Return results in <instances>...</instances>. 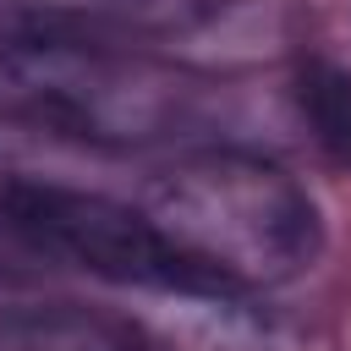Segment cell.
<instances>
[{
  "mask_svg": "<svg viewBox=\"0 0 351 351\" xmlns=\"http://www.w3.org/2000/svg\"><path fill=\"white\" fill-rule=\"evenodd\" d=\"M296 99H302V115H307L313 137L335 159H351V77L340 66H307Z\"/></svg>",
  "mask_w": 351,
  "mask_h": 351,
  "instance_id": "obj_6",
  "label": "cell"
},
{
  "mask_svg": "<svg viewBox=\"0 0 351 351\" xmlns=\"http://www.w3.org/2000/svg\"><path fill=\"white\" fill-rule=\"evenodd\" d=\"M170 258L230 291H274L324 252L313 197L274 159L247 148H203L159 170L137 203Z\"/></svg>",
  "mask_w": 351,
  "mask_h": 351,
  "instance_id": "obj_1",
  "label": "cell"
},
{
  "mask_svg": "<svg viewBox=\"0 0 351 351\" xmlns=\"http://www.w3.org/2000/svg\"><path fill=\"white\" fill-rule=\"evenodd\" d=\"M22 225H27V247L38 263H71V269H88L93 280H110L121 291L197 280L170 258V247L154 236L143 208H126L99 192L27 181L22 186Z\"/></svg>",
  "mask_w": 351,
  "mask_h": 351,
  "instance_id": "obj_2",
  "label": "cell"
},
{
  "mask_svg": "<svg viewBox=\"0 0 351 351\" xmlns=\"http://www.w3.org/2000/svg\"><path fill=\"white\" fill-rule=\"evenodd\" d=\"M143 307L126 318L137 351H269V329L230 285L176 280L132 291Z\"/></svg>",
  "mask_w": 351,
  "mask_h": 351,
  "instance_id": "obj_4",
  "label": "cell"
},
{
  "mask_svg": "<svg viewBox=\"0 0 351 351\" xmlns=\"http://www.w3.org/2000/svg\"><path fill=\"white\" fill-rule=\"evenodd\" d=\"M0 351H137V346L126 324L55 302V307L0 313Z\"/></svg>",
  "mask_w": 351,
  "mask_h": 351,
  "instance_id": "obj_5",
  "label": "cell"
},
{
  "mask_svg": "<svg viewBox=\"0 0 351 351\" xmlns=\"http://www.w3.org/2000/svg\"><path fill=\"white\" fill-rule=\"evenodd\" d=\"M22 93L49 104L60 121L82 126L88 137H154L170 104V82L148 66H115L77 55L66 44H27L11 60Z\"/></svg>",
  "mask_w": 351,
  "mask_h": 351,
  "instance_id": "obj_3",
  "label": "cell"
},
{
  "mask_svg": "<svg viewBox=\"0 0 351 351\" xmlns=\"http://www.w3.org/2000/svg\"><path fill=\"white\" fill-rule=\"evenodd\" d=\"M22 176L0 159V269L5 263H38L27 247V225H22Z\"/></svg>",
  "mask_w": 351,
  "mask_h": 351,
  "instance_id": "obj_7",
  "label": "cell"
}]
</instances>
